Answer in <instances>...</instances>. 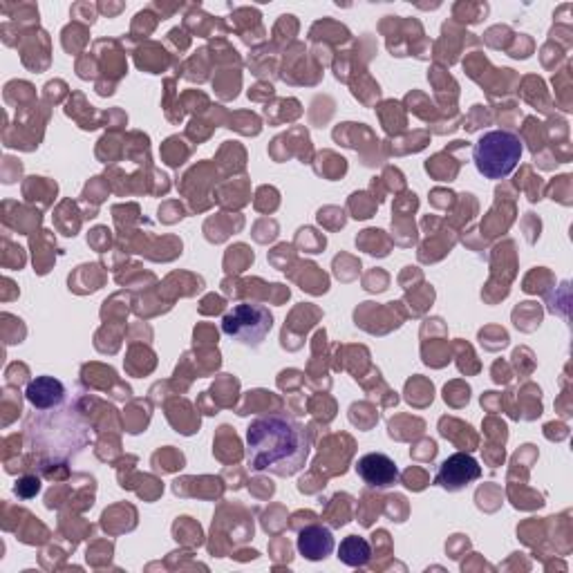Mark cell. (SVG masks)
Instances as JSON below:
<instances>
[{"instance_id": "3957f363", "label": "cell", "mask_w": 573, "mask_h": 573, "mask_svg": "<svg viewBox=\"0 0 573 573\" xmlns=\"http://www.w3.org/2000/svg\"><path fill=\"white\" fill-rule=\"evenodd\" d=\"M271 327H274V316L260 303H240L222 318L224 336L247 347L262 345Z\"/></svg>"}, {"instance_id": "ba28073f", "label": "cell", "mask_w": 573, "mask_h": 573, "mask_svg": "<svg viewBox=\"0 0 573 573\" xmlns=\"http://www.w3.org/2000/svg\"><path fill=\"white\" fill-rule=\"evenodd\" d=\"M338 560H341L343 565L354 567V569L370 565V560H372L370 542L361 538V535H347V538L341 542V547H338Z\"/></svg>"}, {"instance_id": "6da1fadb", "label": "cell", "mask_w": 573, "mask_h": 573, "mask_svg": "<svg viewBox=\"0 0 573 573\" xmlns=\"http://www.w3.org/2000/svg\"><path fill=\"white\" fill-rule=\"evenodd\" d=\"M244 441L247 464L256 473L291 477L303 471L309 457L307 428L283 412L253 419Z\"/></svg>"}, {"instance_id": "5b68a950", "label": "cell", "mask_w": 573, "mask_h": 573, "mask_svg": "<svg viewBox=\"0 0 573 573\" xmlns=\"http://www.w3.org/2000/svg\"><path fill=\"white\" fill-rule=\"evenodd\" d=\"M356 475L363 479V484L370 488H392L399 482V468L394 464V459L385 453H368L356 462Z\"/></svg>"}, {"instance_id": "9c48e42d", "label": "cell", "mask_w": 573, "mask_h": 573, "mask_svg": "<svg viewBox=\"0 0 573 573\" xmlns=\"http://www.w3.org/2000/svg\"><path fill=\"white\" fill-rule=\"evenodd\" d=\"M39 488H41V482H39V477H23L21 482H16L14 486V491L16 495H21V497H34L36 493H39Z\"/></svg>"}, {"instance_id": "52a82bcc", "label": "cell", "mask_w": 573, "mask_h": 573, "mask_svg": "<svg viewBox=\"0 0 573 573\" xmlns=\"http://www.w3.org/2000/svg\"><path fill=\"white\" fill-rule=\"evenodd\" d=\"M65 385L54 377H36L25 390V399L34 410H54L65 403Z\"/></svg>"}, {"instance_id": "8992f818", "label": "cell", "mask_w": 573, "mask_h": 573, "mask_svg": "<svg viewBox=\"0 0 573 573\" xmlns=\"http://www.w3.org/2000/svg\"><path fill=\"white\" fill-rule=\"evenodd\" d=\"M296 547H298L300 556H303L305 560L321 562L327 556H332L334 549H336L334 533L327 529V526H323V524L305 526V529L298 533Z\"/></svg>"}, {"instance_id": "7a4b0ae2", "label": "cell", "mask_w": 573, "mask_h": 573, "mask_svg": "<svg viewBox=\"0 0 573 573\" xmlns=\"http://www.w3.org/2000/svg\"><path fill=\"white\" fill-rule=\"evenodd\" d=\"M524 153L522 139L511 130H491L477 139L473 162L486 180H504L518 168Z\"/></svg>"}, {"instance_id": "277c9868", "label": "cell", "mask_w": 573, "mask_h": 573, "mask_svg": "<svg viewBox=\"0 0 573 573\" xmlns=\"http://www.w3.org/2000/svg\"><path fill=\"white\" fill-rule=\"evenodd\" d=\"M479 477H482V466L477 464V459L466 453H455L441 462L435 484L448 493H457L477 482Z\"/></svg>"}]
</instances>
